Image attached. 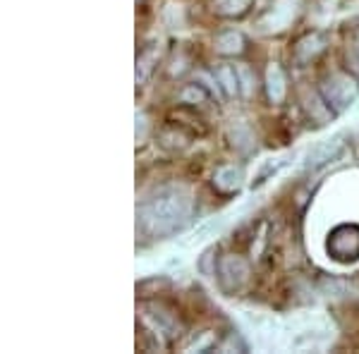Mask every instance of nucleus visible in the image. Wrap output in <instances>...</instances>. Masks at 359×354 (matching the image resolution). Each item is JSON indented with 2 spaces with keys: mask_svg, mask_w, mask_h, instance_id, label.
<instances>
[{
  "mask_svg": "<svg viewBox=\"0 0 359 354\" xmlns=\"http://www.w3.org/2000/svg\"><path fill=\"white\" fill-rule=\"evenodd\" d=\"M192 213L189 196H182L177 191H168V194L156 196L154 201L142 206L139 211V223L151 235H165V232H175L184 228Z\"/></svg>",
  "mask_w": 359,
  "mask_h": 354,
  "instance_id": "1",
  "label": "nucleus"
},
{
  "mask_svg": "<svg viewBox=\"0 0 359 354\" xmlns=\"http://www.w3.org/2000/svg\"><path fill=\"white\" fill-rule=\"evenodd\" d=\"M328 254L335 261H357L359 259V228L357 225H340L328 237Z\"/></svg>",
  "mask_w": 359,
  "mask_h": 354,
  "instance_id": "2",
  "label": "nucleus"
},
{
  "mask_svg": "<svg viewBox=\"0 0 359 354\" xmlns=\"http://www.w3.org/2000/svg\"><path fill=\"white\" fill-rule=\"evenodd\" d=\"M323 89H326L328 106H338V108L350 106L359 94V86L352 82L347 74H331V77L326 79V86H323Z\"/></svg>",
  "mask_w": 359,
  "mask_h": 354,
  "instance_id": "3",
  "label": "nucleus"
},
{
  "mask_svg": "<svg viewBox=\"0 0 359 354\" xmlns=\"http://www.w3.org/2000/svg\"><path fill=\"white\" fill-rule=\"evenodd\" d=\"M240 179H242V170L235 165H223L221 170L213 175V184H216L218 189L225 191V194H230V191H235L240 187Z\"/></svg>",
  "mask_w": 359,
  "mask_h": 354,
  "instance_id": "4",
  "label": "nucleus"
},
{
  "mask_svg": "<svg viewBox=\"0 0 359 354\" xmlns=\"http://www.w3.org/2000/svg\"><path fill=\"white\" fill-rule=\"evenodd\" d=\"M247 264L242 259H235V257H230V259H225L223 264H221V282H225L228 278H233L235 280V290L242 285V282L247 280Z\"/></svg>",
  "mask_w": 359,
  "mask_h": 354,
  "instance_id": "5",
  "label": "nucleus"
},
{
  "mask_svg": "<svg viewBox=\"0 0 359 354\" xmlns=\"http://www.w3.org/2000/svg\"><path fill=\"white\" fill-rule=\"evenodd\" d=\"M340 151V139H328L323 147H316L314 149V156H309V168H321V165H326L328 161L333 158L335 154Z\"/></svg>",
  "mask_w": 359,
  "mask_h": 354,
  "instance_id": "6",
  "label": "nucleus"
},
{
  "mask_svg": "<svg viewBox=\"0 0 359 354\" xmlns=\"http://www.w3.org/2000/svg\"><path fill=\"white\" fill-rule=\"evenodd\" d=\"M252 5V0H213V10L223 17H240Z\"/></svg>",
  "mask_w": 359,
  "mask_h": 354,
  "instance_id": "7",
  "label": "nucleus"
},
{
  "mask_svg": "<svg viewBox=\"0 0 359 354\" xmlns=\"http://www.w3.org/2000/svg\"><path fill=\"white\" fill-rule=\"evenodd\" d=\"M216 46H218V50H221V53L233 55V53H240V50L245 48V39H242L240 32H223V36L218 34Z\"/></svg>",
  "mask_w": 359,
  "mask_h": 354,
  "instance_id": "8",
  "label": "nucleus"
},
{
  "mask_svg": "<svg viewBox=\"0 0 359 354\" xmlns=\"http://www.w3.org/2000/svg\"><path fill=\"white\" fill-rule=\"evenodd\" d=\"M269 96L271 101H283V96H285V79H283V72L278 65L269 69Z\"/></svg>",
  "mask_w": 359,
  "mask_h": 354,
  "instance_id": "9",
  "label": "nucleus"
},
{
  "mask_svg": "<svg viewBox=\"0 0 359 354\" xmlns=\"http://www.w3.org/2000/svg\"><path fill=\"white\" fill-rule=\"evenodd\" d=\"M216 77H218V82H221L223 91H225V94H228V96H235L237 91H240V86H237V74H235V67L223 65V67L216 72Z\"/></svg>",
  "mask_w": 359,
  "mask_h": 354,
  "instance_id": "10",
  "label": "nucleus"
},
{
  "mask_svg": "<svg viewBox=\"0 0 359 354\" xmlns=\"http://www.w3.org/2000/svg\"><path fill=\"white\" fill-rule=\"evenodd\" d=\"M347 62L359 72V36H355L350 43H347Z\"/></svg>",
  "mask_w": 359,
  "mask_h": 354,
  "instance_id": "11",
  "label": "nucleus"
}]
</instances>
